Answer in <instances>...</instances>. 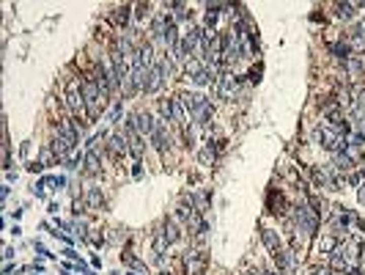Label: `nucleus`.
<instances>
[{
  "label": "nucleus",
  "mask_w": 365,
  "mask_h": 275,
  "mask_svg": "<svg viewBox=\"0 0 365 275\" xmlns=\"http://www.w3.org/2000/svg\"><path fill=\"white\" fill-rule=\"evenodd\" d=\"M261 239H263V245L269 248V256H275V253H280L283 248H286L283 245V234L269 229V226H261Z\"/></svg>",
  "instance_id": "f257e3e1"
},
{
  "label": "nucleus",
  "mask_w": 365,
  "mask_h": 275,
  "mask_svg": "<svg viewBox=\"0 0 365 275\" xmlns=\"http://www.w3.org/2000/svg\"><path fill=\"white\" fill-rule=\"evenodd\" d=\"M333 9H335V17H338V19H343V22L354 19V6H351V3H335Z\"/></svg>",
  "instance_id": "f03ea898"
},
{
  "label": "nucleus",
  "mask_w": 365,
  "mask_h": 275,
  "mask_svg": "<svg viewBox=\"0 0 365 275\" xmlns=\"http://www.w3.org/2000/svg\"><path fill=\"white\" fill-rule=\"evenodd\" d=\"M162 237H165V242H176V239L181 237L179 226H176V220H165V231H162Z\"/></svg>",
  "instance_id": "7ed1b4c3"
},
{
  "label": "nucleus",
  "mask_w": 365,
  "mask_h": 275,
  "mask_svg": "<svg viewBox=\"0 0 365 275\" xmlns=\"http://www.w3.org/2000/svg\"><path fill=\"white\" fill-rule=\"evenodd\" d=\"M88 206H91V209H105V198H102V193H99V187L88 190Z\"/></svg>",
  "instance_id": "20e7f679"
},
{
  "label": "nucleus",
  "mask_w": 365,
  "mask_h": 275,
  "mask_svg": "<svg viewBox=\"0 0 365 275\" xmlns=\"http://www.w3.org/2000/svg\"><path fill=\"white\" fill-rule=\"evenodd\" d=\"M148 11H151V6H148V3H140V6H138V11H135V17H138V19H146V17H148Z\"/></svg>",
  "instance_id": "39448f33"
},
{
  "label": "nucleus",
  "mask_w": 365,
  "mask_h": 275,
  "mask_svg": "<svg viewBox=\"0 0 365 275\" xmlns=\"http://www.w3.org/2000/svg\"><path fill=\"white\" fill-rule=\"evenodd\" d=\"M263 275H283L280 270H263Z\"/></svg>",
  "instance_id": "423d86ee"
}]
</instances>
